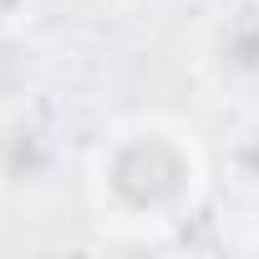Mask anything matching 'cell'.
Returning <instances> with one entry per match:
<instances>
[{
    "label": "cell",
    "mask_w": 259,
    "mask_h": 259,
    "mask_svg": "<svg viewBox=\"0 0 259 259\" xmlns=\"http://www.w3.org/2000/svg\"><path fill=\"white\" fill-rule=\"evenodd\" d=\"M193 76L234 107H259V0H213L193 31Z\"/></svg>",
    "instance_id": "2"
},
{
    "label": "cell",
    "mask_w": 259,
    "mask_h": 259,
    "mask_svg": "<svg viewBox=\"0 0 259 259\" xmlns=\"http://www.w3.org/2000/svg\"><path fill=\"white\" fill-rule=\"evenodd\" d=\"M0 203H6V193H0Z\"/></svg>",
    "instance_id": "7"
},
{
    "label": "cell",
    "mask_w": 259,
    "mask_h": 259,
    "mask_svg": "<svg viewBox=\"0 0 259 259\" xmlns=\"http://www.w3.org/2000/svg\"><path fill=\"white\" fill-rule=\"evenodd\" d=\"M66 168V133L41 102H16L0 112V193L41 198Z\"/></svg>",
    "instance_id": "3"
},
{
    "label": "cell",
    "mask_w": 259,
    "mask_h": 259,
    "mask_svg": "<svg viewBox=\"0 0 259 259\" xmlns=\"http://www.w3.org/2000/svg\"><path fill=\"white\" fill-rule=\"evenodd\" d=\"M102 6H117V11H122V6H138V0H102Z\"/></svg>",
    "instance_id": "6"
},
{
    "label": "cell",
    "mask_w": 259,
    "mask_h": 259,
    "mask_svg": "<svg viewBox=\"0 0 259 259\" xmlns=\"http://www.w3.org/2000/svg\"><path fill=\"white\" fill-rule=\"evenodd\" d=\"M229 178L244 193L259 198V127H244V133L234 138V148H229Z\"/></svg>",
    "instance_id": "4"
},
{
    "label": "cell",
    "mask_w": 259,
    "mask_h": 259,
    "mask_svg": "<svg viewBox=\"0 0 259 259\" xmlns=\"http://www.w3.org/2000/svg\"><path fill=\"white\" fill-rule=\"evenodd\" d=\"M41 21V0H0V41H16Z\"/></svg>",
    "instance_id": "5"
},
{
    "label": "cell",
    "mask_w": 259,
    "mask_h": 259,
    "mask_svg": "<svg viewBox=\"0 0 259 259\" xmlns=\"http://www.w3.org/2000/svg\"><path fill=\"white\" fill-rule=\"evenodd\" d=\"M208 188L213 163L203 138L168 112L117 117L81 163V193L92 219L133 244H158L193 224L208 203Z\"/></svg>",
    "instance_id": "1"
}]
</instances>
